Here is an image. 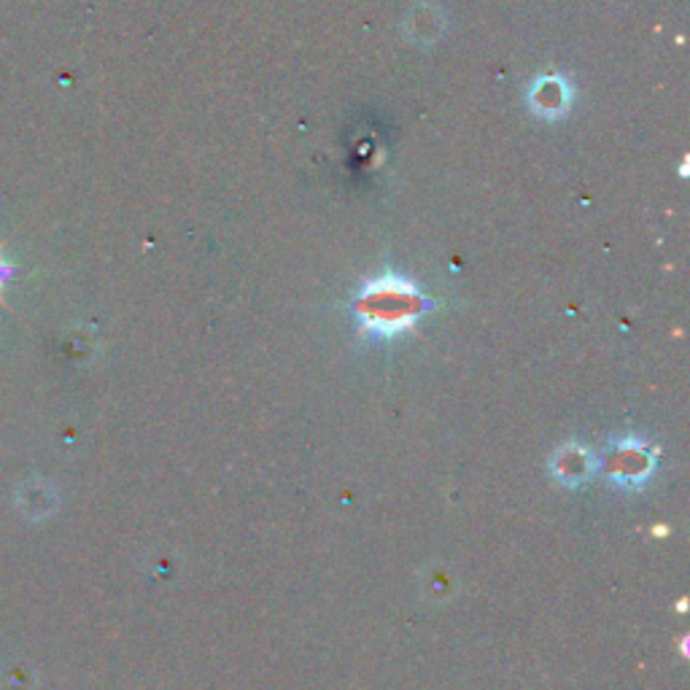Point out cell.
Returning a JSON list of instances; mask_svg holds the SVG:
<instances>
[{
    "mask_svg": "<svg viewBox=\"0 0 690 690\" xmlns=\"http://www.w3.org/2000/svg\"><path fill=\"white\" fill-rule=\"evenodd\" d=\"M11 275H14V268H11L9 262H6L3 257H0V292H3V286H6V281L11 279ZM0 302H3V294H0Z\"/></svg>",
    "mask_w": 690,
    "mask_h": 690,
    "instance_id": "6da1fadb",
    "label": "cell"
}]
</instances>
